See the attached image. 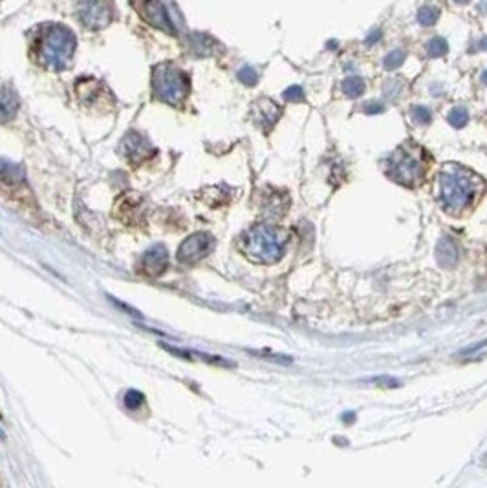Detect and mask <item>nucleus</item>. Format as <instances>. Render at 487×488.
<instances>
[{"mask_svg":"<svg viewBox=\"0 0 487 488\" xmlns=\"http://www.w3.org/2000/svg\"><path fill=\"white\" fill-rule=\"evenodd\" d=\"M476 176L460 165H449L440 174V198L447 212H460L476 194Z\"/></svg>","mask_w":487,"mask_h":488,"instance_id":"1","label":"nucleus"},{"mask_svg":"<svg viewBox=\"0 0 487 488\" xmlns=\"http://www.w3.org/2000/svg\"><path fill=\"white\" fill-rule=\"evenodd\" d=\"M286 236L280 229L262 223L253 227L244 238V253L258 264H275L284 255Z\"/></svg>","mask_w":487,"mask_h":488,"instance_id":"2","label":"nucleus"},{"mask_svg":"<svg viewBox=\"0 0 487 488\" xmlns=\"http://www.w3.org/2000/svg\"><path fill=\"white\" fill-rule=\"evenodd\" d=\"M73 44H75L73 34H70L62 26H51V29H46L40 37V59L48 66H66V62L70 61L73 53Z\"/></svg>","mask_w":487,"mask_h":488,"instance_id":"3","label":"nucleus"},{"mask_svg":"<svg viewBox=\"0 0 487 488\" xmlns=\"http://www.w3.org/2000/svg\"><path fill=\"white\" fill-rule=\"evenodd\" d=\"M154 92H156V97L168 105H178L189 92V79L184 72H179L178 68H158L154 73Z\"/></svg>","mask_w":487,"mask_h":488,"instance_id":"4","label":"nucleus"},{"mask_svg":"<svg viewBox=\"0 0 487 488\" xmlns=\"http://www.w3.org/2000/svg\"><path fill=\"white\" fill-rule=\"evenodd\" d=\"M425 174V163L410 150L398 149L388 157V176L401 185L418 183Z\"/></svg>","mask_w":487,"mask_h":488,"instance_id":"5","label":"nucleus"},{"mask_svg":"<svg viewBox=\"0 0 487 488\" xmlns=\"http://www.w3.org/2000/svg\"><path fill=\"white\" fill-rule=\"evenodd\" d=\"M214 238L208 233H197L184 240L178 249V260L182 264H197L213 251Z\"/></svg>","mask_w":487,"mask_h":488,"instance_id":"6","label":"nucleus"},{"mask_svg":"<svg viewBox=\"0 0 487 488\" xmlns=\"http://www.w3.org/2000/svg\"><path fill=\"white\" fill-rule=\"evenodd\" d=\"M81 17L90 28H99L112 21V10L108 0H83Z\"/></svg>","mask_w":487,"mask_h":488,"instance_id":"7","label":"nucleus"},{"mask_svg":"<svg viewBox=\"0 0 487 488\" xmlns=\"http://www.w3.org/2000/svg\"><path fill=\"white\" fill-rule=\"evenodd\" d=\"M168 264V255L163 245H154L141 258V271L149 277H158L165 271Z\"/></svg>","mask_w":487,"mask_h":488,"instance_id":"8","label":"nucleus"},{"mask_svg":"<svg viewBox=\"0 0 487 488\" xmlns=\"http://www.w3.org/2000/svg\"><path fill=\"white\" fill-rule=\"evenodd\" d=\"M143 200L138 194H125L121 200L118 201V205L114 207V216H118V220H123L125 214H130L129 223H136L141 220V209H143Z\"/></svg>","mask_w":487,"mask_h":488,"instance_id":"9","label":"nucleus"},{"mask_svg":"<svg viewBox=\"0 0 487 488\" xmlns=\"http://www.w3.org/2000/svg\"><path fill=\"white\" fill-rule=\"evenodd\" d=\"M460 258V251L458 245L454 244L453 238L449 236H443L436 245V260L438 264L442 267H447V269H453L456 264H458Z\"/></svg>","mask_w":487,"mask_h":488,"instance_id":"10","label":"nucleus"},{"mask_svg":"<svg viewBox=\"0 0 487 488\" xmlns=\"http://www.w3.org/2000/svg\"><path fill=\"white\" fill-rule=\"evenodd\" d=\"M255 112H257V123L260 127H264V130H269L273 127L275 123L279 121L280 117V108L279 105H275L271 99H260L255 106Z\"/></svg>","mask_w":487,"mask_h":488,"instance_id":"11","label":"nucleus"},{"mask_svg":"<svg viewBox=\"0 0 487 488\" xmlns=\"http://www.w3.org/2000/svg\"><path fill=\"white\" fill-rule=\"evenodd\" d=\"M129 161L132 163H140V161L147 159V152H152L149 149V143L141 136H136V133H130L127 136V139L123 141V146H121Z\"/></svg>","mask_w":487,"mask_h":488,"instance_id":"12","label":"nucleus"},{"mask_svg":"<svg viewBox=\"0 0 487 488\" xmlns=\"http://www.w3.org/2000/svg\"><path fill=\"white\" fill-rule=\"evenodd\" d=\"M18 108V99L12 90H0V123H6L15 117Z\"/></svg>","mask_w":487,"mask_h":488,"instance_id":"13","label":"nucleus"},{"mask_svg":"<svg viewBox=\"0 0 487 488\" xmlns=\"http://www.w3.org/2000/svg\"><path fill=\"white\" fill-rule=\"evenodd\" d=\"M364 88H366V86H364V81L361 77H358V75L347 77L341 84L342 94H347L348 97H359V95H363Z\"/></svg>","mask_w":487,"mask_h":488,"instance_id":"14","label":"nucleus"},{"mask_svg":"<svg viewBox=\"0 0 487 488\" xmlns=\"http://www.w3.org/2000/svg\"><path fill=\"white\" fill-rule=\"evenodd\" d=\"M440 18V10L436 6H423L418 12V23L421 26H434Z\"/></svg>","mask_w":487,"mask_h":488,"instance_id":"15","label":"nucleus"},{"mask_svg":"<svg viewBox=\"0 0 487 488\" xmlns=\"http://www.w3.org/2000/svg\"><path fill=\"white\" fill-rule=\"evenodd\" d=\"M447 51L449 44L443 37H434V39L429 40V44H427V53H429V57H432V59L443 57Z\"/></svg>","mask_w":487,"mask_h":488,"instance_id":"16","label":"nucleus"},{"mask_svg":"<svg viewBox=\"0 0 487 488\" xmlns=\"http://www.w3.org/2000/svg\"><path fill=\"white\" fill-rule=\"evenodd\" d=\"M447 121L451 123L454 128H464L465 125L469 123V112L462 108V106H456V108L449 112Z\"/></svg>","mask_w":487,"mask_h":488,"instance_id":"17","label":"nucleus"},{"mask_svg":"<svg viewBox=\"0 0 487 488\" xmlns=\"http://www.w3.org/2000/svg\"><path fill=\"white\" fill-rule=\"evenodd\" d=\"M405 57H407L405 50H392L390 53H386L385 59H383V66L386 70H396L403 64Z\"/></svg>","mask_w":487,"mask_h":488,"instance_id":"18","label":"nucleus"},{"mask_svg":"<svg viewBox=\"0 0 487 488\" xmlns=\"http://www.w3.org/2000/svg\"><path fill=\"white\" fill-rule=\"evenodd\" d=\"M410 117H412V121L418 123V125H429V123L432 121V114L427 106H412Z\"/></svg>","mask_w":487,"mask_h":488,"instance_id":"19","label":"nucleus"},{"mask_svg":"<svg viewBox=\"0 0 487 488\" xmlns=\"http://www.w3.org/2000/svg\"><path fill=\"white\" fill-rule=\"evenodd\" d=\"M143 400H145V397H143L140 391H136V389H130L129 394L125 395V404H127V408H130V410H138V408L143 404Z\"/></svg>","mask_w":487,"mask_h":488,"instance_id":"20","label":"nucleus"},{"mask_svg":"<svg viewBox=\"0 0 487 488\" xmlns=\"http://www.w3.org/2000/svg\"><path fill=\"white\" fill-rule=\"evenodd\" d=\"M284 99L290 103H303L304 101V90L301 86H290L284 92Z\"/></svg>","mask_w":487,"mask_h":488,"instance_id":"21","label":"nucleus"},{"mask_svg":"<svg viewBox=\"0 0 487 488\" xmlns=\"http://www.w3.org/2000/svg\"><path fill=\"white\" fill-rule=\"evenodd\" d=\"M383 92H385L388 99H394V97L401 92V84H399L398 79H390V81H386V83L383 84Z\"/></svg>","mask_w":487,"mask_h":488,"instance_id":"22","label":"nucleus"},{"mask_svg":"<svg viewBox=\"0 0 487 488\" xmlns=\"http://www.w3.org/2000/svg\"><path fill=\"white\" fill-rule=\"evenodd\" d=\"M238 79H240L244 84H247V86H253V84L257 83L258 75H257V72L253 70V68L246 66V68H242L240 72H238Z\"/></svg>","mask_w":487,"mask_h":488,"instance_id":"23","label":"nucleus"},{"mask_svg":"<svg viewBox=\"0 0 487 488\" xmlns=\"http://www.w3.org/2000/svg\"><path fill=\"white\" fill-rule=\"evenodd\" d=\"M363 112L364 114L374 116V114H381V112H385V106L381 105V103H369V105L363 106Z\"/></svg>","mask_w":487,"mask_h":488,"instance_id":"24","label":"nucleus"},{"mask_svg":"<svg viewBox=\"0 0 487 488\" xmlns=\"http://www.w3.org/2000/svg\"><path fill=\"white\" fill-rule=\"evenodd\" d=\"M381 37H383V34H381V29H372V31L369 34V37L364 39V44H366V46H375L381 40Z\"/></svg>","mask_w":487,"mask_h":488,"instance_id":"25","label":"nucleus"},{"mask_svg":"<svg viewBox=\"0 0 487 488\" xmlns=\"http://www.w3.org/2000/svg\"><path fill=\"white\" fill-rule=\"evenodd\" d=\"M484 346H487V340H482L480 344L469 346V348H465V350L462 351V355H467V353H475V351H478V350H480V348H484Z\"/></svg>","mask_w":487,"mask_h":488,"instance_id":"26","label":"nucleus"},{"mask_svg":"<svg viewBox=\"0 0 487 488\" xmlns=\"http://www.w3.org/2000/svg\"><path fill=\"white\" fill-rule=\"evenodd\" d=\"M480 48L482 50H487V37H484V39L480 40Z\"/></svg>","mask_w":487,"mask_h":488,"instance_id":"27","label":"nucleus"},{"mask_svg":"<svg viewBox=\"0 0 487 488\" xmlns=\"http://www.w3.org/2000/svg\"><path fill=\"white\" fill-rule=\"evenodd\" d=\"M480 12L487 13V0H484V2L480 4Z\"/></svg>","mask_w":487,"mask_h":488,"instance_id":"28","label":"nucleus"},{"mask_svg":"<svg viewBox=\"0 0 487 488\" xmlns=\"http://www.w3.org/2000/svg\"><path fill=\"white\" fill-rule=\"evenodd\" d=\"M353 419V413H345V421L350 422Z\"/></svg>","mask_w":487,"mask_h":488,"instance_id":"29","label":"nucleus"},{"mask_svg":"<svg viewBox=\"0 0 487 488\" xmlns=\"http://www.w3.org/2000/svg\"><path fill=\"white\" fill-rule=\"evenodd\" d=\"M482 83L487 84V70L484 73H482Z\"/></svg>","mask_w":487,"mask_h":488,"instance_id":"30","label":"nucleus"},{"mask_svg":"<svg viewBox=\"0 0 487 488\" xmlns=\"http://www.w3.org/2000/svg\"><path fill=\"white\" fill-rule=\"evenodd\" d=\"M454 2H456V4H469L471 0H454Z\"/></svg>","mask_w":487,"mask_h":488,"instance_id":"31","label":"nucleus"},{"mask_svg":"<svg viewBox=\"0 0 487 488\" xmlns=\"http://www.w3.org/2000/svg\"><path fill=\"white\" fill-rule=\"evenodd\" d=\"M328 48H330V50H334V48H336V42H334V40H332V42H328Z\"/></svg>","mask_w":487,"mask_h":488,"instance_id":"32","label":"nucleus"},{"mask_svg":"<svg viewBox=\"0 0 487 488\" xmlns=\"http://www.w3.org/2000/svg\"><path fill=\"white\" fill-rule=\"evenodd\" d=\"M0 437L4 439V432H2V428H0Z\"/></svg>","mask_w":487,"mask_h":488,"instance_id":"33","label":"nucleus"}]
</instances>
